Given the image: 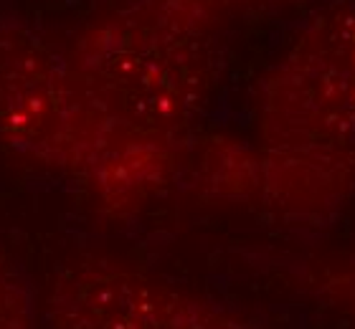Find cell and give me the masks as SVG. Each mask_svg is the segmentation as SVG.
Wrapping results in <instances>:
<instances>
[{"label":"cell","instance_id":"cell-6","mask_svg":"<svg viewBox=\"0 0 355 329\" xmlns=\"http://www.w3.org/2000/svg\"><path fill=\"white\" fill-rule=\"evenodd\" d=\"M300 281L327 309L355 319V243L322 261H307Z\"/></svg>","mask_w":355,"mask_h":329},{"label":"cell","instance_id":"cell-1","mask_svg":"<svg viewBox=\"0 0 355 329\" xmlns=\"http://www.w3.org/2000/svg\"><path fill=\"white\" fill-rule=\"evenodd\" d=\"M221 23L193 0H110L64 41L89 117L79 188L112 220L180 180L223 73Z\"/></svg>","mask_w":355,"mask_h":329},{"label":"cell","instance_id":"cell-2","mask_svg":"<svg viewBox=\"0 0 355 329\" xmlns=\"http://www.w3.org/2000/svg\"><path fill=\"white\" fill-rule=\"evenodd\" d=\"M257 213L320 233L355 203V0L312 6L254 89Z\"/></svg>","mask_w":355,"mask_h":329},{"label":"cell","instance_id":"cell-4","mask_svg":"<svg viewBox=\"0 0 355 329\" xmlns=\"http://www.w3.org/2000/svg\"><path fill=\"white\" fill-rule=\"evenodd\" d=\"M44 322L46 329H259L226 304L99 251L61 263Z\"/></svg>","mask_w":355,"mask_h":329},{"label":"cell","instance_id":"cell-5","mask_svg":"<svg viewBox=\"0 0 355 329\" xmlns=\"http://www.w3.org/2000/svg\"><path fill=\"white\" fill-rule=\"evenodd\" d=\"M180 180H185L188 193L200 203L257 211L259 162L249 139L234 134L198 137Z\"/></svg>","mask_w":355,"mask_h":329},{"label":"cell","instance_id":"cell-3","mask_svg":"<svg viewBox=\"0 0 355 329\" xmlns=\"http://www.w3.org/2000/svg\"><path fill=\"white\" fill-rule=\"evenodd\" d=\"M0 147L71 183L89 152V117L64 41L18 10L0 13Z\"/></svg>","mask_w":355,"mask_h":329},{"label":"cell","instance_id":"cell-7","mask_svg":"<svg viewBox=\"0 0 355 329\" xmlns=\"http://www.w3.org/2000/svg\"><path fill=\"white\" fill-rule=\"evenodd\" d=\"M0 329H38V309L28 278L0 246Z\"/></svg>","mask_w":355,"mask_h":329},{"label":"cell","instance_id":"cell-8","mask_svg":"<svg viewBox=\"0 0 355 329\" xmlns=\"http://www.w3.org/2000/svg\"><path fill=\"white\" fill-rule=\"evenodd\" d=\"M193 3L203 8L211 18H216L223 28H231V23L246 18L297 13L315 6V0H193Z\"/></svg>","mask_w":355,"mask_h":329}]
</instances>
